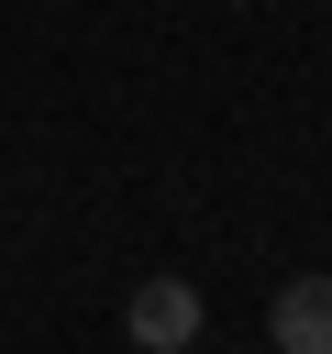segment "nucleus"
Wrapping results in <instances>:
<instances>
[{"label": "nucleus", "mask_w": 332, "mask_h": 354, "mask_svg": "<svg viewBox=\"0 0 332 354\" xmlns=\"http://www.w3.org/2000/svg\"><path fill=\"white\" fill-rule=\"evenodd\" d=\"M266 332H277V354H332V277H288Z\"/></svg>", "instance_id": "obj_2"}, {"label": "nucleus", "mask_w": 332, "mask_h": 354, "mask_svg": "<svg viewBox=\"0 0 332 354\" xmlns=\"http://www.w3.org/2000/svg\"><path fill=\"white\" fill-rule=\"evenodd\" d=\"M133 343L144 354H188L199 343V288L188 277H144L133 288Z\"/></svg>", "instance_id": "obj_1"}]
</instances>
